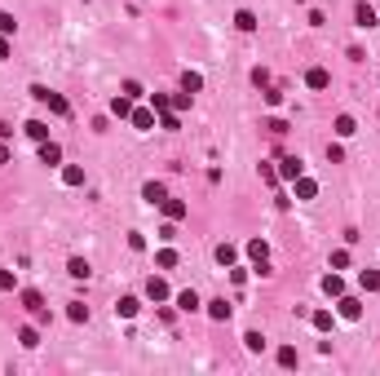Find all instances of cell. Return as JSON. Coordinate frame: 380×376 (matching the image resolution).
Instances as JSON below:
<instances>
[{
	"label": "cell",
	"mask_w": 380,
	"mask_h": 376,
	"mask_svg": "<svg viewBox=\"0 0 380 376\" xmlns=\"http://www.w3.org/2000/svg\"><path fill=\"white\" fill-rule=\"evenodd\" d=\"M0 288H5V292L13 288V275H9V270H0Z\"/></svg>",
	"instance_id": "obj_18"
},
{
	"label": "cell",
	"mask_w": 380,
	"mask_h": 376,
	"mask_svg": "<svg viewBox=\"0 0 380 376\" xmlns=\"http://www.w3.org/2000/svg\"><path fill=\"white\" fill-rule=\"evenodd\" d=\"M363 288H371V292L380 288V275H376V270H363Z\"/></svg>",
	"instance_id": "obj_15"
},
{
	"label": "cell",
	"mask_w": 380,
	"mask_h": 376,
	"mask_svg": "<svg viewBox=\"0 0 380 376\" xmlns=\"http://www.w3.org/2000/svg\"><path fill=\"white\" fill-rule=\"evenodd\" d=\"M27 133H31L35 142H44V137H49V124H44V120H31V124H27Z\"/></svg>",
	"instance_id": "obj_2"
},
{
	"label": "cell",
	"mask_w": 380,
	"mask_h": 376,
	"mask_svg": "<svg viewBox=\"0 0 380 376\" xmlns=\"http://www.w3.org/2000/svg\"><path fill=\"white\" fill-rule=\"evenodd\" d=\"M283 177H292V182H296V177H301V159H283Z\"/></svg>",
	"instance_id": "obj_7"
},
{
	"label": "cell",
	"mask_w": 380,
	"mask_h": 376,
	"mask_svg": "<svg viewBox=\"0 0 380 376\" xmlns=\"http://www.w3.org/2000/svg\"><path fill=\"white\" fill-rule=\"evenodd\" d=\"M310 88H327V71L314 66V71H310Z\"/></svg>",
	"instance_id": "obj_9"
},
{
	"label": "cell",
	"mask_w": 380,
	"mask_h": 376,
	"mask_svg": "<svg viewBox=\"0 0 380 376\" xmlns=\"http://www.w3.org/2000/svg\"><path fill=\"white\" fill-rule=\"evenodd\" d=\"M40 159H44V164H58V146L53 142H40Z\"/></svg>",
	"instance_id": "obj_4"
},
{
	"label": "cell",
	"mask_w": 380,
	"mask_h": 376,
	"mask_svg": "<svg viewBox=\"0 0 380 376\" xmlns=\"http://www.w3.org/2000/svg\"><path fill=\"white\" fill-rule=\"evenodd\" d=\"M62 182H66V186H80V182H84V173H80V168H66Z\"/></svg>",
	"instance_id": "obj_12"
},
{
	"label": "cell",
	"mask_w": 380,
	"mask_h": 376,
	"mask_svg": "<svg viewBox=\"0 0 380 376\" xmlns=\"http://www.w3.org/2000/svg\"><path fill=\"white\" fill-rule=\"evenodd\" d=\"M340 314H345V319H358V301L345 297V301H340Z\"/></svg>",
	"instance_id": "obj_11"
},
{
	"label": "cell",
	"mask_w": 380,
	"mask_h": 376,
	"mask_svg": "<svg viewBox=\"0 0 380 376\" xmlns=\"http://www.w3.org/2000/svg\"><path fill=\"white\" fill-rule=\"evenodd\" d=\"M358 27H376V9L371 5H358Z\"/></svg>",
	"instance_id": "obj_3"
},
{
	"label": "cell",
	"mask_w": 380,
	"mask_h": 376,
	"mask_svg": "<svg viewBox=\"0 0 380 376\" xmlns=\"http://www.w3.org/2000/svg\"><path fill=\"white\" fill-rule=\"evenodd\" d=\"M336 133H340V137H349V133H354V120H349V115H340V120H336Z\"/></svg>",
	"instance_id": "obj_16"
},
{
	"label": "cell",
	"mask_w": 380,
	"mask_h": 376,
	"mask_svg": "<svg viewBox=\"0 0 380 376\" xmlns=\"http://www.w3.org/2000/svg\"><path fill=\"white\" fill-rule=\"evenodd\" d=\"M248 253H252V257H257V261H261V265H265V243H261V239H252V243H248Z\"/></svg>",
	"instance_id": "obj_13"
},
{
	"label": "cell",
	"mask_w": 380,
	"mask_h": 376,
	"mask_svg": "<svg viewBox=\"0 0 380 376\" xmlns=\"http://www.w3.org/2000/svg\"><path fill=\"white\" fill-rule=\"evenodd\" d=\"M133 124H137V129H151L155 115H151V111H133Z\"/></svg>",
	"instance_id": "obj_6"
},
{
	"label": "cell",
	"mask_w": 380,
	"mask_h": 376,
	"mask_svg": "<svg viewBox=\"0 0 380 376\" xmlns=\"http://www.w3.org/2000/svg\"><path fill=\"white\" fill-rule=\"evenodd\" d=\"M141 195L151 199V204H164V186H155V182H151V186H146V190H141Z\"/></svg>",
	"instance_id": "obj_10"
},
{
	"label": "cell",
	"mask_w": 380,
	"mask_h": 376,
	"mask_svg": "<svg viewBox=\"0 0 380 376\" xmlns=\"http://www.w3.org/2000/svg\"><path fill=\"white\" fill-rule=\"evenodd\" d=\"M146 292H151L155 301H164V297H168V288H164V279H151V283H146Z\"/></svg>",
	"instance_id": "obj_5"
},
{
	"label": "cell",
	"mask_w": 380,
	"mask_h": 376,
	"mask_svg": "<svg viewBox=\"0 0 380 376\" xmlns=\"http://www.w3.org/2000/svg\"><path fill=\"white\" fill-rule=\"evenodd\" d=\"M314 182H310V177H296V195H301V199H314Z\"/></svg>",
	"instance_id": "obj_1"
},
{
	"label": "cell",
	"mask_w": 380,
	"mask_h": 376,
	"mask_svg": "<svg viewBox=\"0 0 380 376\" xmlns=\"http://www.w3.org/2000/svg\"><path fill=\"white\" fill-rule=\"evenodd\" d=\"M177 306H182V310H199V297H195V292H182V297H177Z\"/></svg>",
	"instance_id": "obj_8"
},
{
	"label": "cell",
	"mask_w": 380,
	"mask_h": 376,
	"mask_svg": "<svg viewBox=\"0 0 380 376\" xmlns=\"http://www.w3.org/2000/svg\"><path fill=\"white\" fill-rule=\"evenodd\" d=\"M120 314H124V319H133V314H137V301L124 297V301H120Z\"/></svg>",
	"instance_id": "obj_14"
},
{
	"label": "cell",
	"mask_w": 380,
	"mask_h": 376,
	"mask_svg": "<svg viewBox=\"0 0 380 376\" xmlns=\"http://www.w3.org/2000/svg\"><path fill=\"white\" fill-rule=\"evenodd\" d=\"M234 22H239L243 31H252V27H257V18H252V13H248V9H243V13H239V18H234Z\"/></svg>",
	"instance_id": "obj_17"
}]
</instances>
